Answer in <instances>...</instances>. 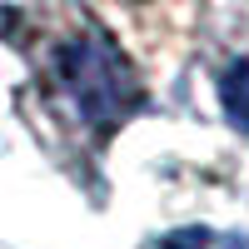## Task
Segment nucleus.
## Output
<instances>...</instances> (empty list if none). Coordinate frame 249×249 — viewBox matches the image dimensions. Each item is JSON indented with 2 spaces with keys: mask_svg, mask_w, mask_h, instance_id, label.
Masks as SVG:
<instances>
[{
  "mask_svg": "<svg viewBox=\"0 0 249 249\" xmlns=\"http://www.w3.org/2000/svg\"><path fill=\"white\" fill-rule=\"evenodd\" d=\"M55 75H60V90L70 95V105L80 110V120H90V124H115L140 100L130 60H124L105 35L70 40V45L55 55Z\"/></svg>",
  "mask_w": 249,
  "mask_h": 249,
  "instance_id": "1",
  "label": "nucleus"
},
{
  "mask_svg": "<svg viewBox=\"0 0 249 249\" xmlns=\"http://www.w3.org/2000/svg\"><path fill=\"white\" fill-rule=\"evenodd\" d=\"M230 249H249V239H234V244H230Z\"/></svg>",
  "mask_w": 249,
  "mask_h": 249,
  "instance_id": "3",
  "label": "nucleus"
},
{
  "mask_svg": "<svg viewBox=\"0 0 249 249\" xmlns=\"http://www.w3.org/2000/svg\"><path fill=\"white\" fill-rule=\"evenodd\" d=\"M219 105H224L234 130L249 135V60H234V65L219 75Z\"/></svg>",
  "mask_w": 249,
  "mask_h": 249,
  "instance_id": "2",
  "label": "nucleus"
}]
</instances>
